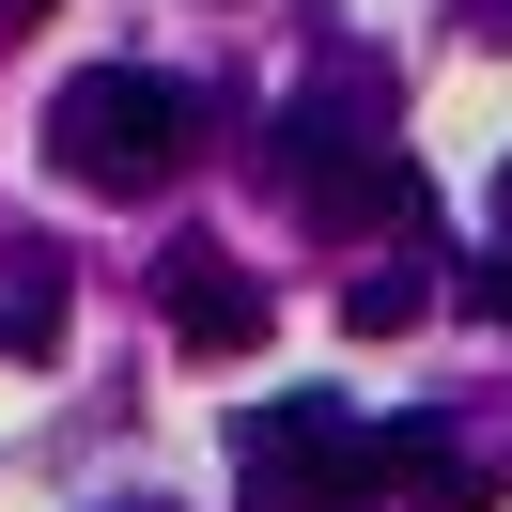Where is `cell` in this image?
<instances>
[{"mask_svg": "<svg viewBox=\"0 0 512 512\" xmlns=\"http://www.w3.org/2000/svg\"><path fill=\"white\" fill-rule=\"evenodd\" d=\"M264 156H280V187L311 202L326 233H373V218H419V171L388 156V140H357L342 109H280V140H264Z\"/></svg>", "mask_w": 512, "mask_h": 512, "instance_id": "3", "label": "cell"}, {"mask_svg": "<svg viewBox=\"0 0 512 512\" xmlns=\"http://www.w3.org/2000/svg\"><path fill=\"white\" fill-rule=\"evenodd\" d=\"M0 16H47V0H0Z\"/></svg>", "mask_w": 512, "mask_h": 512, "instance_id": "8", "label": "cell"}, {"mask_svg": "<svg viewBox=\"0 0 512 512\" xmlns=\"http://www.w3.org/2000/svg\"><path fill=\"white\" fill-rule=\"evenodd\" d=\"M466 295H481V311H512V249H497V264H481V280H466Z\"/></svg>", "mask_w": 512, "mask_h": 512, "instance_id": "7", "label": "cell"}, {"mask_svg": "<svg viewBox=\"0 0 512 512\" xmlns=\"http://www.w3.org/2000/svg\"><path fill=\"white\" fill-rule=\"evenodd\" d=\"M233 481H249V512H373L388 450L357 435L342 404H264L249 435H233Z\"/></svg>", "mask_w": 512, "mask_h": 512, "instance_id": "2", "label": "cell"}, {"mask_svg": "<svg viewBox=\"0 0 512 512\" xmlns=\"http://www.w3.org/2000/svg\"><path fill=\"white\" fill-rule=\"evenodd\" d=\"M171 342L187 357H249L264 342V280H233L218 249H171Z\"/></svg>", "mask_w": 512, "mask_h": 512, "instance_id": "4", "label": "cell"}, {"mask_svg": "<svg viewBox=\"0 0 512 512\" xmlns=\"http://www.w3.org/2000/svg\"><path fill=\"white\" fill-rule=\"evenodd\" d=\"M435 311V280H419V264H373V280H342V326L357 342H388V326H419Z\"/></svg>", "mask_w": 512, "mask_h": 512, "instance_id": "6", "label": "cell"}, {"mask_svg": "<svg viewBox=\"0 0 512 512\" xmlns=\"http://www.w3.org/2000/svg\"><path fill=\"white\" fill-rule=\"evenodd\" d=\"M47 156H63V187L140 202L171 156H187V94H171V78H140V63H78L63 94H47Z\"/></svg>", "mask_w": 512, "mask_h": 512, "instance_id": "1", "label": "cell"}, {"mask_svg": "<svg viewBox=\"0 0 512 512\" xmlns=\"http://www.w3.org/2000/svg\"><path fill=\"white\" fill-rule=\"evenodd\" d=\"M63 326H78L63 249H16V280H0V357H63Z\"/></svg>", "mask_w": 512, "mask_h": 512, "instance_id": "5", "label": "cell"}, {"mask_svg": "<svg viewBox=\"0 0 512 512\" xmlns=\"http://www.w3.org/2000/svg\"><path fill=\"white\" fill-rule=\"evenodd\" d=\"M109 512H156V497H109Z\"/></svg>", "mask_w": 512, "mask_h": 512, "instance_id": "9", "label": "cell"}]
</instances>
